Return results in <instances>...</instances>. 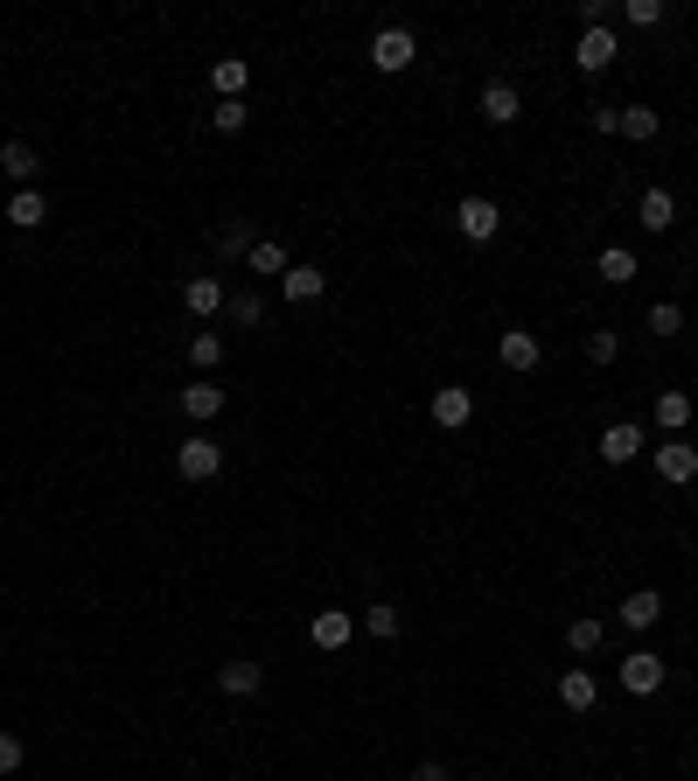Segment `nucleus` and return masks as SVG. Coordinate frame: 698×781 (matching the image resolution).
Returning <instances> with one entry per match:
<instances>
[{
  "instance_id": "30",
  "label": "nucleus",
  "mask_w": 698,
  "mask_h": 781,
  "mask_svg": "<svg viewBox=\"0 0 698 781\" xmlns=\"http://www.w3.org/2000/svg\"><path fill=\"white\" fill-rule=\"evenodd\" d=\"M252 244H259V231H252V223H224V231H217V259H244V252H252Z\"/></svg>"
},
{
  "instance_id": "19",
  "label": "nucleus",
  "mask_w": 698,
  "mask_h": 781,
  "mask_svg": "<svg viewBox=\"0 0 698 781\" xmlns=\"http://www.w3.org/2000/svg\"><path fill=\"white\" fill-rule=\"evenodd\" d=\"M600 279H608V287H636V279H643V259H636L629 244H608V252H600Z\"/></svg>"
},
{
  "instance_id": "7",
  "label": "nucleus",
  "mask_w": 698,
  "mask_h": 781,
  "mask_svg": "<svg viewBox=\"0 0 698 781\" xmlns=\"http://www.w3.org/2000/svg\"><path fill=\"white\" fill-rule=\"evenodd\" d=\"M615 56H621V35H615V28H587V35L573 43V64L587 70V78H600V70L615 64Z\"/></svg>"
},
{
  "instance_id": "34",
  "label": "nucleus",
  "mask_w": 698,
  "mask_h": 781,
  "mask_svg": "<svg viewBox=\"0 0 698 781\" xmlns=\"http://www.w3.org/2000/svg\"><path fill=\"white\" fill-rule=\"evenodd\" d=\"M621 14H629V28H656L664 22V0H629Z\"/></svg>"
},
{
  "instance_id": "15",
  "label": "nucleus",
  "mask_w": 698,
  "mask_h": 781,
  "mask_svg": "<svg viewBox=\"0 0 698 781\" xmlns=\"http://www.w3.org/2000/svg\"><path fill=\"white\" fill-rule=\"evenodd\" d=\"M664 621V594H650V586H636L629 600H621V628H636V635H643V628H656Z\"/></svg>"
},
{
  "instance_id": "29",
  "label": "nucleus",
  "mask_w": 698,
  "mask_h": 781,
  "mask_svg": "<svg viewBox=\"0 0 698 781\" xmlns=\"http://www.w3.org/2000/svg\"><path fill=\"white\" fill-rule=\"evenodd\" d=\"M224 314H231V321H238V329H259V321H266V300H259L252 287H238L231 300H224Z\"/></svg>"
},
{
  "instance_id": "13",
  "label": "nucleus",
  "mask_w": 698,
  "mask_h": 781,
  "mask_svg": "<svg viewBox=\"0 0 698 781\" xmlns=\"http://www.w3.org/2000/svg\"><path fill=\"white\" fill-rule=\"evenodd\" d=\"M182 412L196 418V426H210V418L224 412V384H217V377H196V384H182Z\"/></svg>"
},
{
  "instance_id": "28",
  "label": "nucleus",
  "mask_w": 698,
  "mask_h": 781,
  "mask_svg": "<svg viewBox=\"0 0 698 781\" xmlns=\"http://www.w3.org/2000/svg\"><path fill=\"white\" fill-rule=\"evenodd\" d=\"M656 126H664V119H656L650 105H621V140L643 147V140H656Z\"/></svg>"
},
{
  "instance_id": "17",
  "label": "nucleus",
  "mask_w": 698,
  "mask_h": 781,
  "mask_svg": "<svg viewBox=\"0 0 698 781\" xmlns=\"http://www.w3.org/2000/svg\"><path fill=\"white\" fill-rule=\"evenodd\" d=\"M636 217H643V231H656V238H664L671 223H677V196H671V188H643V203H636Z\"/></svg>"
},
{
  "instance_id": "23",
  "label": "nucleus",
  "mask_w": 698,
  "mask_h": 781,
  "mask_svg": "<svg viewBox=\"0 0 698 781\" xmlns=\"http://www.w3.org/2000/svg\"><path fill=\"white\" fill-rule=\"evenodd\" d=\"M210 84H217V99H244V84H252V64H244V56H224V64L210 70Z\"/></svg>"
},
{
  "instance_id": "8",
  "label": "nucleus",
  "mask_w": 698,
  "mask_h": 781,
  "mask_svg": "<svg viewBox=\"0 0 698 781\" xmlns=\"http://www.w3.org/2000/svg\"><path fill=\"white\" fill-rule=\"evenodd\" d=\"M476 105H482V119H489V126H517V119H524V99H517V84H511V78H489Z\"/></svg>"
},
{
  "instance_id": "6",
  "label": "nucleus",
  "mask_w": 698,
  "mask_h": 781,
  "mask_svg": "<svg viewBox=\"0 0 698 781\" xmlns=\"http://www.w3.org/2000/svg\"><path fill=\"white\" fill-rule=\"evenodd\" d=\"M656 474H664L671 489H691V482H698V447L685 440V433H677V440H664V447H656Z\"/></svg>"
},
{
  "instance_id": "24",
  "label": "nucleus",
  "mask_w": 698,
  "mask_h": 781,
  "mask_svg": "<svg viewBox=\"0 0 698 781\" xmlns=\"http://www.w3.org/2000/svg\"><path fill=\"white\" fill-rule=\"evenodd\" d=\"M600 635H608V628H600L594 615H573V621H565V650H573V656H594Z\"/></svg>"
},
{
  "instance_id": "11",
  "label": "nucleus",
  "mask_w": 698,
  "mask_h": 781,
  "mask_svg": "<svg viewBox=\"0 0 698 781\" xmlns=\"http://www.w3.org/2000/svg\"><path fill=\"white\" fill-rule=\"evenodd\" d=\"M350 628H356V615H343V607H322V615L308 621V642H314V650H350Z\"/></svg>"
},
{
  "instance_id": "31",
  "label": "nucleus",
  "mask_w": 698,
  "mask_h": 781,
  "mask_svg": "<svg viewBox=\"0 0 698 781\" xmlns=\"http://www.w3.org/2000/svg\"><path fill=\"white\" fill-rule=\"evenodd\" d=\"M650 335H685V308H677V300H656V308H650Z\"/></svg>"
},
{
  "instance_id": "1",
  "label": "nucleus",
  "mask_w": 698,
  "mask_h": 781,
  "mask_svg": "<svg viewBox=\"0 0 698 781\" xmlns=\"http://www.w3.org/2000/svg\"><path fill=\"white\" fill-rule=\"evenodd\" d=\"M175 474H182V482H217V474H224V447L210 440V433H188V440L175 447Z\"/></svg>"
},
{
  "instance_id": "3",
  "label": "nucleus",
  "mask_w": 698,
  "mask_h": 781,
  "mask_svg": "<svg viewBox=\"0 0 698 781\" xmlns=\"http://www.w3.org/2000/svg\"><path fill=\"white\" fill-rule=\"evenodd\" d=\"M615 677H621V691H629V698H650V691H664V656H656V650H629Z\"/></svg>"
},
{
  "instance_id": "22",
  "label": "nucleus",
  "mask_w": 698,
  "mask_h": 781,
  "mask_svg": "<svg viewBox=\"0 0 698 781\" xmlns=\"http://www.w3.org/2000/svg\"><path fill=\"white\" fill-rule=\"evenodd\" d=\"M656 426L677 440V433L691 426V391H656Z\"/></svg>"
},
{
  "instance_id": "10",
  "label": "nucleus",
  "mask_w": 698,
  "mask_h": 781,
  "mask_svg": "<svg viewBox=\"0 0 698 781\" xmlns=\"http://www.w3.org/2000/svg\"><path fill=\"white\" fill-rule=\"evenodd\" d=\"M636 453H643V426H636V418H615V426L600 433V461H608V468H629Z\"/></svg>"
},
{
  "instance_id": "16",
  "label": "nucleus",
  "mask_w": 698,
  "mask_h": 781,
  "mask_svg": "<svg viewBox=\"0 0 698 781\" xmlns=\"http://www.w3.org/2000/svg\"><path fill=\"white\" fill-rule=\"evenodd\" d=\"M259 684H266V670H259L252 656H238V663H224V670H217V691L224 698H252Z\"/></svg>"
},
{
  "instance_id": "27",
  "label": "nucleus",
  "mask_w": 698,
  "mask_h": 781,
  "mask_svg": "<svg viewBox=\"0 0 698 781\" xmlns=\"http://www.w3.org/2000/svg\"><path fill=\"white\" fill-rule=\"evenodd\" d=\"M244 265H252V273H266V279H287V265H294V259H287V252H279V244H273V238H259V244H252V252H244Z\"/></svg>"
},
{
  "instance_id": "2",
  "label": "nucleus",
  "mask_w": 698,
  "mask_h": 781,
  "mask_svg": "<svg viewBox=\"0 0 698 781\" xmlns=\"http://www.w3.org/2000/svg\"><path fill=\"white\" fill-rule=\"evenodd\" d=\"M412 56H420V35H412V28H377V35H370V64L385 70V78L412 70Z\"/></svg>"
},
{
  "instance_id": "26",
  "label": "nucleus",
  "mask_w": 698,
  "mask_h": 781,
  "mask_svg": "<svg viewBox=\"0 0 698 781\" xmlns=\"http://www.w3.org/2000/svg\"><path fill=\"white\" fill-rule=\"evenodd\" d=\"M364 628H370V635H385V642H399V635H405V615H399L391 600H370V607H364Z\"/></svg>"
},
{
  "instance_id": "33",
  "label": "nucleus",
  "mask_w": 698,
  "mask_h": 781,
  "mask_svg": "<svg viewBox=\"0 0 698 781\" xmlns=\"http://www.w3.org/2000/svg\"><path fill=\"white\" fill-rule=\"evenodd\" d=\"M587 356H594V364H615V356H621V329H594L587 335Z\"/></svg>"
},
{
  "instance_id": "14",
  "label": "nucleus",
  "mask_w": 698,
  "mask_h": 781,
  "mask_svg": "<svg viewBox=\"0 0 698 781\" xmlns=\"http://www.w3.org/2000/svg\"><path fill=\"white\" fill-rule=\"evenodd\" d=\"M279 294L308 308V300H322V294H329V273H322V265H287V279H279Z\"/></svg>"
},
{
  "instance_id": "12",
  "label": "nucleus",
  "mask_w": 698,
  "mask_h": 781,
  "mask_svg": "<svg viewBox=\"0 0 698 781\" xmlns=\"http://www.w3.org/2000/svg\"><path fill=\"white\" fill-rule=\"evenodd\" d=\"M224 300H231V294H224V279H210V273H203V279H182V308L196 314V321L224 314Z\"/></svg>"
},
{
  "instance_id": "21",
  "label": "nucleus",
  "mask_w": 698,
  "mask_h": 781,
  "mask_svg": "<svg viewBox=\"0 0 698 781\" xmlns=\"http://www.w3.org/2000/svg\"><path fill=\"white\" fill-rule=\"evenodd\" d=\"M43 217H49V203L35 196V188H14V196H8V223H14V231H43Z\"/></svg>"
},
{
  "instance_id": "20",
  "label": "nucleus",
  "mask_w": 698,
  "mask_h": 781,
  "mask_svg": "<svg viewBox=\"0 0 698 781\" xmlns=\"http://www.w3.org/2000/svg\"><path fill=\"white\" fill-rule=\"evenodd\" d=\"M0 168H8V182H14V188H28L35 175H43V161H35V147H28V140H8V147H0Z\"/></svg>"
},
{
  "instance_id": "9",
  "label": "nucleus",
  "mask_w": 698,
  "mask_h": 781,
  "mask_svg": "<svg viewBox=\"0 0 698 781\" xmlns=\"http://www.w3.org/2000/svg\"><path fill=\"white\" fill-rule=\"evenodd\" d=\"M468 418H476V391H468V384H440V391H433V426L461 433Z\"/></svg>"
},
{
  "instance_id": "36",
  "label": "nucleus",
  "mask_w": 698,
  "mask_h": 781,
  "mask_svg": "<svg viewBox=\"0 0 698 781\" xmlns=\"http://www.w3.org/2000/svg\"><path fill=\"white\" fill-rule=\"evenodd\" d=\"M594 133H621V105H594Z\"/></svg>"
},
{
  "instance_id": "4",
  "label": "nucleus",
  "mask_w": 698,
  "mask_h": 781,
  "mask_svg": "<svg viewBox=\"0 0 698 781\" xmlns=\"http://www.w3.org/2000/svg\"><path fill=\"white\" fill-rule=\"evenodd\" d=\"M496 364L517 370V377H531V370L545 364V342H538L531 329H503V335H496Z\"/></svg>"
},
{
  "instance_id": "37",
  "label": "nucleus",
  "mask_w": 698,
  "mask_h": 781,
  "mask_svg": "<svg viewBox=\"0 0 698 781\" xmlns=\"http://www.w3.org/2000/svg\"><path fill=\"white\" fill-rule=\"evenodd\" d=\"M412 781H447V760H420V768H412Z\"/></svg>"
},
{
  "instance_id": "25",
  "label": "nucleus",
  "mask_w": 698,
  "mask_h": 781,
  "mask_svg": "<svg viewBox=\"0 0 698 781\" xmlns=\"http://www.w3.org/2000/svg\"><path fill=\"white\" fill-rule=\"evenodd\" d=\"M188 364L210 377V370L224 364V335H217V329H196V335H188Z\"/></svg>"
},
{
  "instance_id": "5",
  "label": "nucleus",
  "mask_w": 698,
  "mask_h": 781,
  "mask_svg": "<svg viewBox=\"0 0 698 781\" xmlns=\"http://www.w3.org/2000/svg\"><path fill=\"white\" fill-rule=\"evenodd\" d=\"M455 231L468 238V244H489L503 231V209L489 203V196H461V209H455Z\"/></svg>"
},
{
  "instance_id": "18",
  "label": "nucleus",
  "mask_w": 698,
  "mask_h": 781,
  "mask_svg": "<svg viewBox=\"0 0 698 781\" xmlns=\"http://www.w3.org/2000/svg\"><path fill=\"white\" fill-rule=\"evenodd\" d=\"M594 698H600L594 670H559V704L565 712H594Z\"/></svg>"
},
{
  "instance_id": "35",
  "label": "nucleus",
  "mask_w": 698,
  "mask_h": 781,
  "mask_svg": "<svg viewBox=\"0 0 698 781\" xmlns=\"http://www.w3.org/2000/svg\"><path fill=\"white\" fill-rule=\"evenodd\" d=\"M28 760V747H22V733H0V774H14Z\"/></svg>"
},
{
  "instance_id": "32",
  "label": "nucleus",
  "mask_w": 698,
  "mask_h": 781,
  "mask_svg": "<svg viewBox=\"0 0 698 781\" xmlns=\"http://www.w3.org/2000/svg\"><path fill=\"white\" fill-rule=\"evenodd\" d=\"M244 119H252L244 99H217V105H210V126H217V133H244Z\"/></svg>"
}]
</instances>
